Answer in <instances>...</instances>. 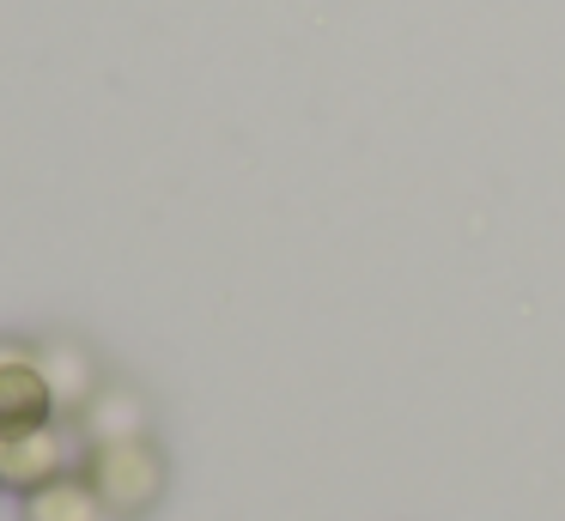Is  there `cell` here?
<instances>
[{
	"mask_svg": "<svg viewBox=\"0 0 565 521\" xmlns=\"http://www.w3.org/2000/svg\"><path fill=\"white\" fill-rule=\"evenodd\" d=\"M79 479L98 491L110 521H140L164 497V455L152 436H128V443H86Z\"/></svg>",
	"mask_w": 565,
	"mask_h": 521,
	"instance_id": "1",
	"label": "cell"
},
{
	"mask_svg": "<svg viewBox=\"0 0 565 521\" xmlns=\"http://www.w3.org/2000/svg\"><path fill=\"white\" fill-rule=\"evenodd\" d=\"M55 424V394L31 339H0V436H25Z\"/></svg>",
	"mask_w": 565,
	"mask_h": 521,
	"instance_id": "2",
	"label": "cell"
},
{
	"mask_svg": "<svg viewBox=\"0 0 565 521\" xmlns=\"http://www.w3.org/2000/svg\"><path fill=\"white\" fill-rule=\"evenodd\" d=\"M62 473H79L74 467V443H67V424H43V431H25V436H0V485L19 497L55 485Z\"/></svg>",
	"mask_w": 565,
	"mask_h": 521,
	"instance_id": "3",
	"label": "cell"
},
{
	"mask_svg": "<svg viewBox=\"0 0 565 521\" xmlns=\"http://www.w3.org/2000/svg\"><path fill=\"white\" fill-rule=\"evenodd\" d=\"M38 363L50 376V394H55V424H79L86 406L98 400V358H92L79 339H43L38 346Z\"/></svg>",
	"mask_w": 565,
	"mask_h": 521,
	"instance_id": "4",
	"label": "cell"
},
{
	"mask_svg": "<svg viewBox=\"0 0 565 521\" xmlns=\"http://www.w3.org/2000/svg\"><path fill=\"white\" fill-rule=\"evenodd\" d=\"M86 443H128V436H147V400L122 382H104L98 400L86 406Z\"/></svg>",
	"mask_w": 565,
	"mask_h": 521,
	"instance_id": "5",
	"label": "cell"
},
{
	"mask_svg": "<svg viewBox=\"0 0 565 521\" xmlns=\"http://www.w3.org/2000/svg\"><path fill=\"white\" fill-rule=\"evenodd\" d=\"M25 521H110V509L98 503V491L79 473H62L55 485L25 497Z\"/></svg>",
	"mask_w": 565,
	"mask_h": 521,
	"instance_id": "6",
	"label": "cell"
}]
</instances>
